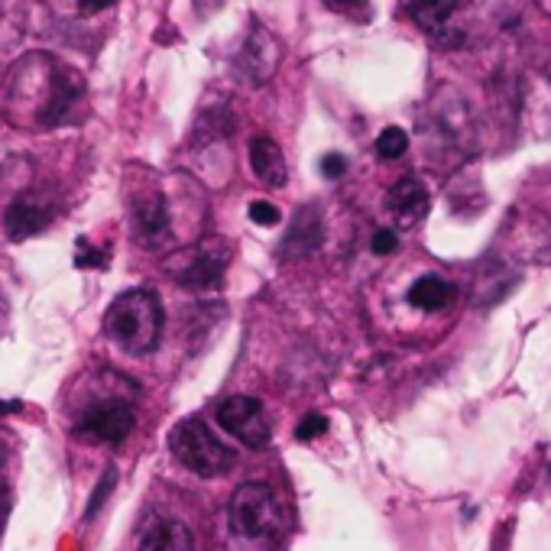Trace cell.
<instances>
[{"label": "cell", "instance_id": "1", "mask_svg": "<svg viewBox=\"0 0 551 551\" xmlns=\"http://www.w3.org/2000/svg\"><path fill=\"white\" fill-rule=\"evenodd\" d=\"M104 331L120 350L143 357L162 338V306L153 288H127L110 302Z\"/></svg>", "mask_w": 551, "mask_h": 551}, {"label": "cell", "instance_id": "2", "mask_svg": "<svg viewBox=\"0 0 551 551\" xmlns=\"http://www.w3.org/2000/svg\"><path fill=\"white\" fill-rule=\"evenodd\" d=\"M169 448L182 467H188L198 477H220L234 467V451L220 444L211 435V428L202 418H185L178 422L169 435Z\"/></svg>", "mask_w": 551, "mask_h": 551}, {"label": "cell", "instance_id": "3", "mask_svg": "<svg viewBox=\"0 0 551 551\" xmlns=\"http://www.w3.org/2000/svg\"><path fill=\"white\" fill-rule=\"evenodd\" d=\"M230 529L240 538H270L282 529V506L270 484L250 480L230 496Z\"/></svg>", "mask_w": 551, "mask_h": 551}, {"label": "cell", "instance_id": "4", "mask_svg": "<svg viewBox=\"0 0 551 551\" xmlns=\"http://www.w3.org/2000/svg\"><path fill=\"white\" fill-rule=\"evenodd\" d=\"M218 425L246 448H266L270 444V422L263 406L254 396H230L218 406Z\"/></svg>", "mask_w": 551, "mask_h": 551}, {"label": "cell", "instance_id": "5", "mask_svg": "<svg viewBox=\"0 0 551 551\" xmlns=\"http://www.w3.org/2000/svg\"><path fill=\"white\" fill-rule=\"evenodd\" d=\"M136 416L127 402H98V406L85 409L82 418L75 422V435L85 441H104V444H117L133 432Z\"/></svg>", "mask_w": 551, "mask_h": 551}, {"label": "cell", "instance_id": "6", "mask_svg": "<svg viewBox=\"0 0 551 551\" xmlns=\"http://www.w3.org/2000/svg\"><path fill=\"white\" fill-rule=\"evenodd\" d=\"M133 234L143 246H159L169 237V208L159 192H146L133 202Z\"/></svg>", "mask_w": 551, "mask_h": 551}, {"label": "cell", "instance_id": "7", "mask_svg": "<svg viewBox=\"0 0 551 551\" xmlns=\"http://www.w3.org/2000/svg\"><path fill=\"white\" fill-rule=\"evenodd\" d=\"M280 62V46L270 36L266 26H254V33L246 39L244 52H240V68L246 72L250 85H263L266 78L272 75V68Z\"/></svg>", "mask_w": 551, "mask_h": 551}, {"label": "cell", "instance_id": "8", "mask_svg": "<svg viewBox=\"0 0 551 551\" xmlns=\"http://www.w3.org/2000/svg\"><path fill=\"white\" fill-rule=\"evenodd\" d=\"M386 208L396 214V220L402 224V228H412V224H418V220L428 214V208H432V195H428V188H425L418 178L406 176L390 188Z\"/></svg>", "mask_w": 551, "mask_h": 551}, {"label": "cell", "instance_id": "9", "mask_svg": "<svg viewBox=\"0 0 551 551\" xmlns=\"http://www.w3.org/2000/svg\"><path fill=\"white\" fill-rule=\"evenodd\" d=\"M250 169L254 176L270 188H282L288 178L286 156H282L280 143L272 136H254L250 140Z\"/></svg>", "mask_w": 551, "mask_h": 551}, {"label": "cell", "instance_id": "10", "mask_svg": "<svg viewBox=\"0 0 551 551\" xmlns=\"http://www.w3.org/2000/svg\"><path fill=\"white\" fill-rule=\"evenodd\" d=\"M195 538L192 529L178 519H156L153 526H146L143 538H140V551H192Z\"/></svg>", "mask_w": 551, "mask_h": 551}, {"label": "cell", "instance_id": "11", "mask_svg": "<svg viewBox=\"0 0 551 551\" xmlns=\"http://www.w3.org/2000/svg\"><path fill=\"white\" fill-rule=\"evenodd\" d=\"M46 224H49V211H46L43 204H36L33 198H17V202L10 204L7 218H4V228H7L10 240L33 237Z\"/></svg>", "mask_w": 551, "mask_h": 551}, {"label": "cell", "instance_id": "12", "mask_svg": "<svg viewBox=\"0 0 551 551\" xmlns=\"http://www.w3.org/2000/svg\"><path fill=\"white\" fill-rule=\"evenodd\" d=\"M82 91H85L82 78L72 75V72H59V75L52 78L49 101H46V108H43V124H59L68 114V108L78 101V94Z\"/></svg>", "mask_w": 551, "mask_h": 551}, {"label": "cell", "instance_id": "13", "mask_svg": "<svg viewBox=\"0 0 551 551\" xmlns=\"http://www.w3.org/2000/svg\"><path fill=\"white\" fill-rule=\"evenodd\" d=\"M224 276V263L211 254H192L182 270H176V280L188 288H218Z\"/></svg>", "mask_w": 551, "mask_h": 551}, {"label": "cell", "instance_id": "14", "mask_svg": "<svg viewBox=\"0 0 551 551\" xmlns=\"http://www.w3.org/2000/svg\"><path fill=\"white\" fill-rule=\"evenodd\" d=\"M409 302L422 312H438V308L454 302V286L441 276H422L416 286L409 288Z\"/></svg>", "mask_w": 551, "mask_h": 551}, {"label": "cell", "instance_id": "15", "mask_svg": "<svg viewBox=\"0 0 551 551\" xmlns=\"http://www.w3.org/2000/svg\"><path fill=\"white\" fill-rule=\"evenodd\" d=\"M318 244H322V220H318V214L312 208H306L296 218L292 230H288L286 250H292V254H312Z\"/></svg>", "mask_w": 551, "mask_h": 551}, {"label": "cell", "instance_id": "16", "mask_svg": "<svg viewBox=\"0 0 551 551\" xmlns=\"http://www.w3.org/2000/svg\"><path fill=\"white\" fill-rule=\"evenodd\" d=\"M458 0H409V7H412V17L425 26V30H441L444 20L451 17V10H454Z\"/></svg>", "mask_w": 551, "mask_h": 551}, {"label": "cell", "instance_id": "17", "mask_svg": "<svg viewBox=\"0 0 551 551\" xmlns=\"http://www.w3.org/2000/svg\"><path fill=\"white\" fill-rule=\"evenodd\" d=\"M409 150V136L406 130L399 127H386L380 133V140H376V153L383 156V159H396V156H402Z\"/></svg>", "mask_w": 551, "mask_h": 551}, {"label": "cell", "instance_id": "18", "mask_svg": "<svg viewBox=\"0 0 551 551\" xmlns=\"http://www.w3.org/2000/svg\"><path fill=\"white\" fill-rule=\"evenodd\" d=\"M324 432H328V418H324L322 412H308V416L296 425L298 441H314V438H322Z\"/></svg>", "mask_w": 551, "mask_h": 551}, {"label": "cell", "instance_id": "19", "mask_svg": "<svg viewBox=\"0 0 551 551\" xmlns=\"http://www.w3.org/2000/svg\"><path fill=\"white\" fill-rule=\"evenodd\" d=\"M250 220H254V224H260V228H276V224L282 220V214H280V208H276V204L254 202V204H250Z\"/></svg>", "mask_w": 551, "mask_h": 551}, {"label": "cell", "instance_id": "20", "mask_svg": "<svg viewBox=\"0 0 551 551\" xmlns=\"http://www.w3.org/2000/svg\"><path fill=\"white\" fill-rule=\"evenodd\" d=\"M396 246H399V237H396V230H390V228L376 230L374 240H370V250H374V254H380V256L392 254Z\"/></svg>", "mask_w": 551, "mask_h": 551}, {"label": "cell", "instance_id": "21", "mask_svg": "<svg viewBox=\"0 0 551 551\" xmlns=\"http://www.w3.org/2000/svg\"><path fill=\"white\" fill-rule=\"evenodd\" d=\"M318 166H322V176L324 178H340L344 172H348V159H344V156H338V153H328L322 162H318Z\"/></svg>", "mask_w": 551, "mask_h": 551}, {"label": "cell", "instance_id": "22", "mask_svg": "<svg viewBox=\"0 0 551 551\" xmlns=\"http://www.w3.org/2000/svg\"><path fill=\"white\" fill-rule=\"evenodd\" d=\"M78 266H104V254L101 250H94L88 240H78V256H75Z\"/></svg>", "mask_w": 551, "mask_h": 551}, {"label": "cell", "instance_id": "23", "mask_svg": "<svg viewBox=\"0 0 551 551\" xmlns=\"http://www.w3.org/2000/svg\"><path fill=\"white\" fill-rule=\"evenodd\" d=\"M114 0H78V10L82 13H98V10H104V7H110Z\"/></svg>", "mask_w": 551, "mask_h": 551}, {"label": "cell", "instance_id": "24", "mask_svg": "<svg viewBox=\"0 0 551 551\" xmlns=\"http://www.w3.org/2000/svg\"><path fill=\"white\" fill-rule=\"evenodd\" d=\"M331 7H338V10H348V7H360L364 0H328Z\"/></svg>", "mask_w": 551, "mask_h": 551}, {"label": "cell", "instance_id": "25", "mask_svg": "<svg viewBox=\"0 0 551 551\" xmlns=\"http://www.w3.org/2000/svg\"><path fill=\"white\" fill-rule=\"evenodd\" d=\"M198 4H202L204 10H218L220 4H224V0H198Z\"/></svg>", "mask_w": 551, "mask_h": 551}, {"label": "cell", "instance_id": "26", "mask_svg": "<svg viewBox=\"0 0 551 551\" xmlns=\"http://www.w3.org/2000/svg\"><path fill=\"white\" fill-rule=\"evenodd\" d=\"M13 409H20V402H0V412H13Z\"/></svg>", "mask_w": 551, "mask_h": 551}]
</instances>
